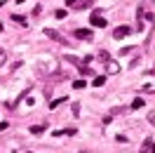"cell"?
Here are the masks:
<instances>
[{
  "label": "cell",
  "instance_id": "obj_9",
  "mask_svg": "<svg viewBox=\"0 0 155 153\" xmlns=\"http://www.w3.org/2000/svg\"><path fill=\"white\" fill-rule=\"evenodd\" d=\"M45 132V125H35V127H31V134H42Z\"/></svg>",
  "mask_w": 155,
  "mask_h": 153
},
{
  "label": "cell",
  "instance_id": "obj_7",
  "mask_svg": "<svg viewBox=\"0 0 155 153\" xmlns=\"http://www.w3.org/2000/svg\"><path fill=\"white\" fill-rule=\"evenodd\" d=\"M92 85H94V87H104V85H106V76H97L94 80H92Z\"/></svg>",
  "mask_w": 155,
  "mask_h": 153
},
{
  "label": "cell",
  "instance_id": "obj_2",
  "mask_svg": "<svg viewBox=\"0 0 155 153\" xmlns=\"http://www.w3.org/2000/svg\"><path fill=\"white\" fill-rule=\"evenodd\" d=\"M129 33H132V29H129V26L125 24V26H117V29L113 31V38H117V40H120V38H127Z\"/></svg>",
  "mask_w": 155,
  "mask_h": 153
},
{
  "label": "cell",
  "instance_id": "obj_5",
  "mask_svg": "<svg viewBox=\"0 0 155 153\" xmlns=\"http://www.w3.org/2000/svg\"><path fill=\"white\" fill-rule=\"evenodd\" d=\"M45 36H47V38H52V40H57V42H66V38H64V36H59L57 31H52V29H45Z\"/></svg>",
  "mask_w": 155,
  "mask_h": 153
},
{
  "label": "cell",
  "instance_id": "obj_8",
  "mask_svg": "<svg viewBox=\"0 0 155 153\" xmlns=\"http://www.w3.org/2000/svg\"><path fill=\"white\" fill-rule=\"evenodd\" d=\"M132 108H134V111H136V108H143V99H141V97H136L134 101H132Z\"/></svg>",
  "mask_w": 155,
  "mask_h": 153
},
{
  "label": "cell",
  "instance_id": "obj_4",
  "mask_svg": "<svg viewBox=\"0 0 155 153\" xmlns=\"http://www.w3.org/2000/svg\"><path fill=\"white\" fill-rule=\"evenodd\" d=\"M106 68H108V73H120V64L115 59H106Z\"/></svg>",
  "mask_w": 155,
  "mask_h": 153
},
{
  "label": "cell",
  "instance_id": "obj_10",
  "mask_svg": "<svg viewBox=\"0 0 155 153\" xmlns=\"http://www.w3.org/2000/svg\"><path fill=\"white\" fill-rule=\"evenodd\" d=\"M73 87H75V90H85V87H87V80H75Z\"/></svg>",
  "mask_w": 155,
  "mask_h": 153
},
{
  "label": "cell",
  "instance_id": "obj_14",
  "mask_svg": "<svg viewBox=\"0 0 155 153\" xmlns=\"http://www.w3.org/2000/svg\"><path fill=\"white\" fill-rule=\"evenodd\" d=\"M148 123L155 125V111H150V113H148Z\"/></svg>",
  "mask_w": 155,
  "mask_h": 153
},
{
  "label": "cell",
  "instance_id": "obj_11",
  "mask_svg": "<svg viewBox=\"0 0 155 153\" xmlns=\"http://www.w3.org/2000/svg\"><path fill=\"white\" fill-rule=\"evenodd\" d=\"M5 61H7V52H5V49L0 47V68L5 66Z\"/></svg>",
  "mask_w": 155,
  "mask_h": 153
},
{
  "label": "cell",
  "instance_id": "obj_13",
  "mask_svg": "<svg viewBox=\"0 0 155 153\" xmlns=\"http://www.w3.org/2000/svg\"><path fill=\"white\" fill-rule=\"evenodd\" d=\"M80 73H82V76H92V71H89L87 66H80Z\"/></svg>",
  "mask_w": 155,
  "mask_h": 153
},
{
  "label": "cell",
  "instance_id": "obj_12",
  "mask_svg": "<svg viewBox=\"0 0 155 153\" xmlns=\"http://www.w3.org/2000/svg\"><path fill=\"white\" fill-rule=\"evenodd\" d=\"M54 17H57V19H64V17H66V10H57V12H54Z\"/></svg>",
  "mask_w": 155,
  "mask_h": 153
},
{
  "label": "cell",
  "instance_id": "obj_3",
  "mask_svg": "<svg viewBox=\"0 0 155 153\" xmlns=\"http://www.w3.org/2000/svg\"><path fill=\"white\" fill-rule=\"evenodd\" d=\"M75 38L78 40H92V38H94V33H92V29H78L75 31Z\"/></svg>",
  "mask_w": 155,
  "mask_h": 153
},
{
  "label": "cell",
  "instance_id": "obj_1",
  "mask_svg": "<svg viewBox=\"0 0 155 153\" xmlns=\"http://www.w3.org/2000/svg\"><path fill=\"white\" fill-rule=\"evenodd\" d=\"M89 24L97 26V29H104V26H106V17H101V12H94V14L89 17Z\"/></svg>",
  "mask_w": 155,
  "mask_h": 153
},
{
  "label": "cell",
  "instance_id": "obj_18",
  "mask_svg": "<svg viewBox=\"0 0 155 153\" xmlns=\"http://www.w3.org/2000/svg\"><path fill=\"white\" fill-rule=\"evenodd\" d=\"M2 5H5V2H2V0H0V7H2Z\"/></svg>",
  "mask_w": 155,
  "mask_h": 153
},
{
  "label": "cell",
  "instance_id": "obj_6",
  "mask_svg": "<svg viewBox=\"0 0 155 153\" xmlns=\"http://www.w3.org/2000/svg\"><path fill=\"white\" fill-rule=\"evenodd\" d=\"M68 99L66 97H59V99H52V101H49V108H57V106H61V104H66Z\"/></svg>",
  "mask_w": 155,
  "mask_h": 153
},
{
  "label": "cell",
  "instance_id": "obj_17",
  "mask_svg": "<svg viewBox=\"0 0 155 153\" xmlns=\"http://www.w3.org/2000/svg\"><path fill=\"white\" fill-rule=\"evenodd\" d=\"M80 0H66V5H78Z\"/></svg>",
  "mask_w": 155,
  "mask_h": 153
},
{
  "label": "cell",
  "instance_id": "obj_15",
  "mask_svg": "<svg viewBox=\"0 0 155 153\" xmlns=\"http://www.w3.org/2000/svg\"><path fill=\"white\" fill-rule=\"evenodd\" d=\"M73 115H80V104H73Z\"/></svg>",
  "mask_w": 155,
  "mask_h": 153
},
{
  "label": "cell",
  "instance_id": "obj_16",
  "mask_svg": "<svg viewBox=\"0 0 155 153\" xmlns=\"http://www.w3.org/2000/svg\"><path fill=\"white\" fill-rule=\"evenodd\" d=\"M7 127H10L7 123H0V132H2V130H7Z\"/></svg>",
  "mask_w": 155,
  "mask_h": 153
}]
</instances>
